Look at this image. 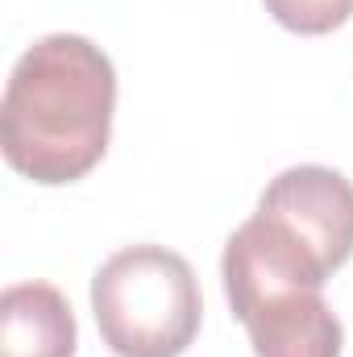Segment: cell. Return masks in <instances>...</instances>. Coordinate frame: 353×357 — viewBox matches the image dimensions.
I'll list each match as a JSON object with an SVG mask.
<instances>
[{
	"label": "cell",
	"mask_w": 353,
	"mask_h": 357,
	"mask_svg": "<svg viewBox=\"0 0 353 357\" xmlns=\"http://www.w3.org/2000/svg\"><path fill=\"white\" fill-rule=\"evenodd\" d=\"M117 71L80 33L38 38L13 67L0 100L4 162L29 183L67 187L100 167L112 137Z\"/></svg>",
	"instance_id": "1"
},
{
	"label": "cell",
	"mask_w": 353,
	"mask_h": 357,
	"mask_svg": "<svg viewBox=\"0 0 353 357\" xmlns=\"http://www.w3.org/2000/svg\"><path fill=\"white\" fill-rule=\"evenodd\" d=\"M324 266L287 225L254 212L220 254V282L254 357H341L345 328L324 299Z\"/></svg>",
	"instance_id": "2"
},
{
	"label": "cell",
	"mask_w": 353,
	"mask_h": 357,
	"mask_svg": "<svg viewBox=\"0 0 353 357\" xmlns=\"http://www.w3.org/2000/svg\"><path fill=\"white\" fill-rule=\"evenodd\" d=\"M91 316L117 357H183L204 320L200 278L167 245H125L91 278Z\"/></svg>",
	"instance_id": "3"
},
{
	"label": "cell",
	"mask_w": 353,
	"mask_h": 357,
	"mask_svg": "<svg viewBox=\"0 0 353 357\" xmlns=\"http://www.w3.org/2000/svg\"><path fill=\"white\" fill-rule=\"evenodd\" d=\"M258 212L287 225L333 274L353 258V183L333 167H287L266 183Z\"/></svg>",
	"instance_id": "4"
},
{
	"label": "cell",
	"mask_w": 353,
	"mask_h": 357,
	"mask_svg": "<svg viewBox=\"0 0 353 357\" xmlns=\"http://www.w3.org/2000/svg\"><path fill=\"white\" fill-rule=\"evenodd\" d=\"M80 324L50 282H13L0 295V357H75Z\"/></svg>",
	"instance_id": "5"
},
{
	"label": "cell",
	"mask_w": 353,
	"mask_h": 357,
	"mask_svg": "<svg viewBox=\"0 0 353 357\" xmlns=\"http://www.w3.org/2000/svg\"><path fill=\"white\" fill-rule=\"evenodd\" d=\"M262 4L283 29L303 38L333 33L353 17V0H262Z\"/></svg>",
	"instance_id": "6"
}]
</instances>
